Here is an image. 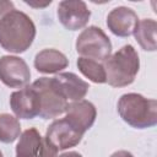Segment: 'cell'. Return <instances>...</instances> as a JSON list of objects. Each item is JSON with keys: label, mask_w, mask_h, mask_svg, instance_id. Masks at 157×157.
<instances>
[{"label": "cell", "mask_w": 157, "mask_h": 157, "mask_svg": "<svg viewBox=\"0 0 157 157\" xmlns=\"http://www.w3.org/2000/svg\"><path fill=\"white\" fill-rule=\"evenodd\" d=\"M36 37V25L20 10H11L0 17V47L10 53H25Z\"/></svg>", "instance_id": "1"}, {"label": "cell", "mask_w": 157, "mask_h": 157, "mask_svg": "<svg viewBox=\"0 0 157 157\" xmlns=\"http://www.w3.org/2000/svg\"><path fill=\"white\" fill-rule=\"evenodd\" d=\"M120 118L135 129H147L157 124V101L140 93H125L117 104Z\"/></svg>", "instance_id": "2"}, {"label": "cell", "mask_w": 157, "mask_h": 157, "mask_svg": "<svg viewBox=\"0 0 157 157\" xmlns=\"http://www.w3.org/2000/svg\"><path fill=\"white\" fill-rule=\"evenodd\" d=\"M107 82L112 87H125L135 81L140 69V59L135 48L126 44L110 55L103 64Z\"/></svg>", "instance_id": "3"}, {"label": "cell", "mask_w": 157, "mask_h": 157, "mask_svg": "<svg viewBox=\"0 0 157 157\" xmlns=\"http://www.w3.org/2000/svg\"><path fill=\"white\" fill-rule=\"evenodd\" d=\"M76 52L81 58L104 63L112 54V42L102 28L90 26L78 34L76 39Z\"/></svg>", "instance_id": "4"}, {"label": "cell", "mask_w": 157, "mask_h": 157, "mask_svg": "<svg viewBox=\"0 0 157 157\" xmlns=\"http://www.w3.org/2000/svg\"><path fill=\"white\" fill-rule=\"evenodd\" d=\"M38 93L40 101L39 118L53 119L65 113L69 102L55 88L53 80L49 77H40L31 85Z\"/></svg>", "instance_id": "5"}, {"label": "cell", "mask_w": 157, "mask_h": 157, "mask_svg": "<svg viewBox=\"0 0 157 157\" xmlns=\"http://www.w3.org/2000/svg\"><path fill=\"white\" fill-rule=\"evenodd\" d=\"M31 71L27 63L15 55L0 58V81L10 88H23L28 85Z\"/></svg>", "instance_id": "6"}, {"label": "cell", "mask_w": 157, "mask_h": 157, "mask_svg": "<svg viewBox=\"0 0 157 157\" xmlns=\"http://www.w3.org/2000/svg\"><path fill=\"white\" fill-rule=\"evenodd\" d=\"M59 22L69 31H77L83 28L91 17L86 2L81 0H64L60 1L56 10Z\"/></svg>", "instance_id": "7"}, {"label": "cell", "mask_w": 157, "mask_h": 157, "mask_svg": "<svg viewBox=\"0 0 157 157\" xmlns=\"http://www.w3.org/2000/svg\"><path fill=\"white\" fill-rule=\"evenodd\" d=\"M10 107L16 118L33 119L39 115L40 101L37 91L32 86H26L15 91L10 96Z\"/></svg>", "instance_id": "8"}, {"label": "cell", "mask_w": 157, "mask_h": 157, "mask_svg": "<svg viewBox=\"0 0 157 157\" xmlns=\"http://www.w3.org/2000/svg\"><path fill=\"white\" fill-rule=\"evenodd\" d=\"M82 134L75 130L65 118L54 120L47 129L45 139L58 150L64 151L75 147L82 140Z\"/></svg>", "instance_id": "9"}, {"label": "cell", "mask_w": 157, "mask_h": 157, "mask_svg": "<svg viewBox=\"0 0 157 157\" xmlns=\"http://www.w3.org/2000/svg\"><path fill=\"white\" fill-rule=\"evenodd\" d=\"M65 113L67 123L82 135L92 128L97 118V109L94 104L86 99L69 103Z\"/></svg>", "instance_id": "10"}, {"label": "cell", "mask_w": 157, "mask_h": 157, "mask_svg": "<svg viewBox=\"0 0 157 157\" xmlns=\"http://www.w3.org/2000/svg\"><path fill=\"white\" fill-rule=\"evenodd\" d=\"M139 17L136 12L126 6H118L113 9L107 16L108 29L118 37H129L134 34Z\"/></svg>", "instance_id": "11"}, {"label": "cell", "mask_w": 157, "mask_h": 157, "mask_svg": "<svg viewBox=\"0 0 157 157\" xmlns=\"http://www.w3.org/2000/svg\"><path fill=\"white\" fill-rule=\"evenodd\" d=\"M55 88L69 102L81 101L88 92V83L74 72H60L52 77Z\"/></svg>", "instance_id": "12"}, {"label": "cell", "mask_w": 157, "mask_h": 157, "mask_svg": "<svg viewBox=\"0 0 157 157\" xmlns=\"http://www.w3.org/2000/svg\"><path fill=\"white\" fill-rule=\"evenodd\" d=\"M33 65L38 72L42 74H58L69 65V59L61 52L48 48L37 53Z\"/></svg>", "instance_id": "13"}, {"label": "cell", "mask_w": 157, "mask_h": 157, "mask_svg": "<svg viewBox=\"0 0 157 157\" xmlns=\"http://www.w3.org/2000/svg\"><path fill=\"white\" fill-rule=\"evenodd\" d=\"M43 139L36 128L25 130L16 145V157H37L42 150Z\"/></svg>", "instance_id": "14"}, {"label": "cell", "mask_w": 157, "mask_h": 157, "mask_svg": "<svg viewBox=\"0 0 157 157\" xmlns=\"http://www.w3.org/2000/svg\"><path fill=\"white\" fill-rule=\"evenodd\" d=\"M156 29L157 23L152 18H144L139 21L134 36L140 47L146 52H155L157 48L156 44Z\"/></svg>", "instance_id": "15"}, {"label": "cell", "mask_w": 157, "mask_h": 157, "mask_svg": "<svg viewBox=\"0 0 157 157\" xmlns=\"http://www.w3.org/2000/svg\"><path fill=\"white\" fill-rule=\"evenodd\" d=\"M76 64H77L80 72L85 77H87L90 81H92L94 83L107 82L105 71L101 63L92 60V59H87V58H78Z\"/></svg>", "instance_id": "16"}, {"label": "cell", "mask_w": 157, "mask_h": 157, "mask_svg": "<svg viewBox=\"0 0 157 157\" xmlns=\"http://www.w3.org/2000/svg\"><path fill=\"white\" fill-rule=\"evenodd\" d=\"M21 135V124L18 119L11 114H0V141L11 144Z\"/></svg>", "instance_id": "17"}, {"label": "cell", "mask_w": 157, "mask_h": 157, "mask_svg": "<svg viewBox=\"0 0 157 157\" xmlns=\"http://www.w3.org/2000/svg\"><path fill=\"white\" fill-rule=\"evenodd\" d=\"M58 150L44 137L43 139V146H42V150L39 152V155L37 157H56L58 156Z\"/></svg>", "instance_id": "18"}, {"label": "cell", "mask_w": 157, "mask_h": 157, "mask_svg": "<svg viewBox=\"0 0 157 157\" xmlns=\"http://www.w3.org/2000/svg\"><path fill=\"white\" fill-rule=\"evenodd\" d=\"M110 157H134V156H132V153H130L129 151L120 150V151H117V152L112 153Z\"/></svg>", "instance_id": "19"}, {"label": "cell", "mask_w": 157, "mask_h": 157, "mask_svg": "<svg viewBox=\"0 0 157 157\" xmlns=\"http://www.w3.org/2000/svg\"><path fill=\"white\" fill-rule=\"evenodd\" d=\"M59 157H82V155L78 153V152H75V151H70V152H65V153L60 155Z\"/></svg>", "instance_id": "20"}, {"label": "cell", "mask_w": 157, "mask_h": 157, "mask_svg": "<svg viewBox=\"0 0 157 157\" xmlns=\"http://www.w3.org/2000/svg\"><path fill=\"white\" fill-rule=\"evenodd\" d=\"M50 0L49 1H47V2H44V4H34V2H31V1H26V4L27 5H29V6H33V7H45L47 5H50Z\"/></svg>", "instance_id": "21"}, {"label": "cell", "mask_w": 157, "mask_h": 157, "mask_svg": "<svg viewBox=\"0 0 157 157\" xmlns=\"http://www.w3.org/2000/svg\"><path fill=\"white\" fill-rule=\"evenodd\" d=\"M0 157H4V155H2V152L0 151Z\"/></svg>", "instance_id": "22"}]
</instances>
